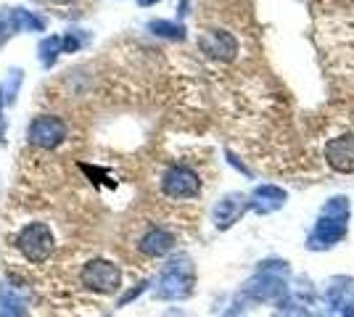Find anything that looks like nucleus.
Masks as SVG:
<instances>
[{
    "instance_id": "f8f14e48",
    "label": "nucleus",
    "mask_w": 354,
    "mask_h": 317,
    "mask_svg": "<svg viewBox=\"0 0 354 317\" xmlns=\"http://www.w3.org/2000/svg\"><path fill=\"white\" fill-rule=\"evenodd\" d=\"M278 317H307V312H304V309H286V312H281Z\"/></svg>"
},
{
    "instance_id": "6e6552de",
    "label": "nucleus",
    "mask_w": 354,
    "mask_h": 317,
    "mask_svg": "<svg viewBox=\"0 0 354 317\" xmlns=\"http://www.w3.org/2000/svg\"><path fill=\"white\" fill-rule=\"evenodd\" d=\"M61 53H64V40L61 37H45L43 43H40V48H37V59H40V64L43 66H53V61L59 59Z\"/></svg>"
},
{
    "instance_id": "20e7f679",
    "label": "nucleus",
    "mask_w": 354,
    "mask_h": 317,
    "mask_svg": "<svg viewBox=\"0 0 354 317\" xmlns=\"http://www.w3.org/2000/svg\"><path fill=\"white\" fill-rule=\"evenodd\" d=\"M193 278L188 267H180L177 262H172V267H167V272L162 275V283H159V296L162 299H185L191 294Z\"/></svg>"
},
{
    "instance_id": "1a4fd4ad",
    "label": "nucleus",
    "mask_w": 354,
    "mask_h": 317,
    "mask_svg": "<svg viewBox=\"0 0 354 317\" xmlns=\"http://www.w3.org/2000/svg\"><path fill=\"white\" fill-rule=\"evenodd\" d=\"M0 317H21V299L8 286L0 288Z\"/></svg>"
},
{
    "instance_id": "7ed1b4c3",
    "label": "nucleus",
    "mask_w": 354,
    "mask_h": 317,
    "mask_svg": "<svg viewBox=\"0 0 354 317\" xmlns=\"http://www.w3.org/2000/svg\"><path fill=\"white\" fill-rule=\"evenodd\" d=\"M27 137L35 148H43V151H53L59 148L61 143L66 140V124L61 117L53 114H45V117H35L27 130Z\"/></svg>"
},
{
    "instance_id": "ddd939ff",
    "label": "nucleus",
    "mask_w": 354,
    "mask_h": 317,
    "mask_svg": "<svg viewBox=\"0 0 354 317\" xmlns=\"http://www.w3.org/2000/svg\"><path fill=\"white\" fill-rule=\"evenodd\" d=\"M0 40H3V21H0Z\"/></svg>"
},
{
    "instance_id": "f03ea898",
    "label": "nucleus",
    "mask_w": 354,
    "mask_h": 317,
    "mask_svg": "<svg viewBox=\"0 0 354 317\" xmlns=\"http://www.w3.org/2000/svg\"><path fill=\"white\" fill-rule=\"evenodd\" d=\"M82 286L95 294H114L122 286V272L109 259H93L82 267Z\"/></svg>"
},
{
    "instance_id": "423d86ee",
    "label": "nucleus",
    "mask_w": 354,
    "mask_h": 317,
    "mask_svg": "<svg viewBox=\"0 0 354 317\" xmlns=\"http://www.w3.org/2000/svg\"><path fill=\"white\" fill-rule=\"evenodd\" d=\"M172 243H175V238L167 230L153 227V230H148L146 236L140 238V251L148 254V257H162V254H167L172 249Z\"/></svg>"
},
{
    "instance_id": "4468645a",
    "label": "nucleus",
    "mask_w": 354,
    "mask_h": 317,
    "mask_svg": "<svg viewBox=\"0 0 354 317\" xmlns=\"http://www.w3.org/2000/svg\"><path fill=\"white\" fill-rule=\"evenodd\" d=\"M59 3H69V0H59Z\"/></svg>"
},
{
    "instance_id": "39448f33",
    "label": "nucleus",
    "mask_w": 354,
    "mask_h": 317,
    "mask_svg": "<svg viewBox=\"0 0 354 317\" xmlns=\"http://www.w3.org/2000/svg\"><path fill=\"white\" fill-rule=\"evenodd\" d=\"M164 193L172 198H191L198 193V177L185 166H172L164 175Z\"/></svg>"
},
{
    "instance_id": "0eeeda50",
    "label": "nucleus",
    "mask_w": 354,
    "mask_h": 317,
    "mask_svg": "<svg viewBox=\"0 0 354 317\" xmlns=\"http://www.w3.org/2000/svg\"><path fill=\"white\" fill-rule=\"evenodd\" d=\"M8 27L14 32H43L45 19L30 11V8H14L8 14Z\"/></svg>"
},
{
    "instance_id": "9b49d317",
    "label": "nucleus",
    "mask_w": 354,
    "mask_h": 317,
    "mask_svg": "<svg viewBox=\"0 0 354 317\" xmlns=\"http://www.w3.org/2000/svg\"><path fill=\"white\" fill-rule=\"evenodd\" d=\"M3 101H6V98H0V146L6 143V119H3Z\"/></svg>"
},
{
    "instance_id": "9d476101",
    "label": "nucleus",
    "mask_w": 354,
    "mask_h": 317,
    "mask_svg": "<svg viewBox=\"0 0 354 317\" xmlns=\"http://www.w3.org/2000/svg\"><path fill=\"white\" fill-rule=\"evenodd\" d=\"M21 75H24V72H19V69H11V72H8V79H6V88H0V93L6 95V101H8V104H14L16 90H19L21 79H24Z\"/></svg>"
},
{
    "instance_id": "f257e3e1",
    "label": "nucleus",
    "mask_w": 354,
    "mask_h": 317,
    "mask_svg": "<svg viewBox=\"0 0 354 317\" xmlns=\"http://www.w3.org/2000/svg\"><path fill=\"white\" fill-rule=\"evenodd\" d=\"M16 246L24 257L30 259L32 265H43L45 259L53 254V233L45 222H30L27 227H21L19 238H16Z\"/></svg>"
}]
</instances>
